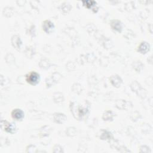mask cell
<instances>
[{"label":"cell","instance_id":"8fae6325","mask_svg":"<svg viewBox=\"0 0 153 153\" xmlns=\"http://www.w3.org/2000/svg\"><path fill=\"white\" fill-rule=\"evenodd\" d=\"M130 87L132 91L136 93L138 95V96H141L143 93V91H142L143 89L142 87V85L137 81H133L130 84Z\"/></svg>","mask_w":153,"mask_h":153},{"label":"cell","instance_id":"30bf717a","mask_svg":"<svg viewBox=\"0 0 153 153\" xmlns=\"http://www.w3.org/2000/svg\"><path fill=\"white\" fill-rule=\"evenodd\" d=\"M150 44L146 41H142L137 48V51L142 54H146L150 50Z\"/></svg>","mask_w":153,"mask_h":153},{"label":"cell","instance_id":"d6986e66","mask_svg":"<svg viewBox=\"0 0 153 153\" xmlns=\"http://www.w3.org/2000/svg\"><path fill=\"white\" fill-rule=\"evenodd\" d=\"M59 9L62 11V12L64 14L68 13L72 9V6L68 2H63L61 4L59 7Z\"/></svg>","mask_w":153,"mask_h":153},{"label":"cell","instance_id":"7a4b0ae2","mask_svg":"<svg viewBox=\"0 0 153 153\" xmlns=\"http://www.w3.org/2000/svg\"><path fill=\"white\" fill-rule=\"evenodd\" d=\"M40 75L35 71H30L26 74L25 80L26 82L31 85H36L40 81Z\"/></svg>","mask_w":153,"mask_h":153},{"label":"cell","instance_id":"d4e9b609","mask_svg":"<svg viewBox=\"0 0 153 153\" xmlns=\"http://www.w3.org/2000/svg\"><path fill=\"white\" fill-rule=\"evenodd\" d=\"M38 151L36 150V147L33 145H29L26 148V152H37Z\"/></svg>","mask_w":153,"mask_h":153},{"label":"cell","instance_id":"e0dca14e","mask_svg":"<svg viewBox=\"0 0 153 153\" xmlns=\"http://www.w3.org/2000/svg\"><path fill=\"white\" fill-rule=\"evenodd\" d=\"M53 99L56 103H60L63 102L64 100V96L63 93L60 92H56L53 94Z\"/></svg>","mask_w":153,"mask_h":153},{"label":"cell","instance_id":"8992f818","mask_svg":"<svg viewBox=\"0 0 153 153\" xmlns=\"http://www.w3.org/2000/svg\"><path fill=\"white\" fill-rule=\"evenodd\" d=\"M11 117L15 121H21L25 117V112L20 108H15L11 112Z\"/></svg>","mask_w":153,"mask_h":153},{"label":"cell","instance_id":"7c38bea8","mask_svg":"<svg viewBox=\"0 0 153 153\" xmlns=\"http://www.w3.org/2000/svg\"><path fill=\"white\" fill-rule=\"evenodd\" d=\"M110 26L111 29L118 33H121L123 30V23L119 20L115 19L111 21Z\"/></svg>","mask_w":153,"mask_h":153},{"label":"cell","instance_id":"ac0fdd59","mask_svg":"<svg viewBox=\"0 0 153 153\" xmlns=\"http://www.w3.org/2000/svg\"><path fill=\"white\" fill-rule=\"evenodd\" d=\"M131 66L133 69L137 72H140L143 68V64L140 60H136L133 62Z\"/></svg>","mask_w":153,"mask_h":153},{"label":"cell","instance_id":"f1b7e54d","mask_svg":"<svg viewBox=\"0 0 153 153\" xmlns=\"http://www.w3.org/2000/svg\"><path fill=\"white\" fill-rule=\"evenodd\" d=\"M29 35L32 36H35V25H32L29 29Z\"/></svg>","mask_w":153,"mask_h":153},{"label":"cell","instance_id":"4fadbf2b","mask_svg":"<svg viewBox=\"0 0 153 153\" xmlns=\"http://www.w3.org/2000/svg\"><path fill=\"white\" fill-rule=\"evenodd\" d=\"M99 138L101 140H111L113 138V135L111 131H109L107 130H102L100 131Z\"/></svg>","mask_w":153,"mask_h":153},{"label":"cell","instance_id":"cb8c5ba5","mask_svg":"<svg viewBox=\"0 0 153 153\" xmlns=\"http://www.w3.org/2000/svg\"><path fill=\"white\" fill-rule=\"evenodd\" d=\"M76 128L75 127H69L66 131V135L70 137H72L76 135Z\"/></svg>","mask_w":153,"mask_h":153},{"label":"cell","instance_id":"484cf974","mask_svg":"<svg viewBox=\"0 0 153 153\" xmlns=\"http://www.w3.org/2000/svg\"><path fill=\"white\" fill-rule=\"evenodd\" d=\"M10 7H6L3 10V14H4V16H5L6 17H10L11 16L13 15V11L12 10H10Z\"/></svg>","mask_w":153,"mask_h":153},{"label":"cell","instance_id":"ba28073f","mask_svg":"<svg viewBox=\"0 0 153 153\" xmlns=\"http://www.w3.org/2000/svg\"><path fill=\"white\" fill-rule=\"evenodd\" d=\"M109 79L112 85L115 88H119L123 83L122 78L117 74L111 75Z\"/></svg>","mask_w":153,"mask_h":153},{"label":"cell","instance_id":"ffe728a7","mask_svg":"<svg viewBox=\"0 0 153 153\" xmlns=\"http://www.w3.org/2000/svg\"><path fill=\"white\" fill-rule=\"evenodd\" d=\"M127 102L126 101V100L124 99H120V100H117L116 102L115 106L118 109H125L126 106H127Z\"/></svg>","mask_w":153,"mask_h":153},{"label":"cell","instance_id":"3957f363","mask_svg":"<svg viewBox=\"0 0 153 153\" xmlns=\"http://www.w3.org/2000/svg\"><path fill=\"white\" fill-rule=\"evenodd\" d=\"M1 127L5 132L14 134L17 131V127L15 123H11L6 120H3L1 121Z\"/></svg>","mask_w":153,"mask_h":153},{"label":"cell","instance_id":"83f0119b","mask_svg":"<svg viewBox=\"0 0 153 153\" xmlns=\"http://www.w3.org/2000/svg\"><path fill=\"white\" fill-rule=\"evenodd\" d=\"M140 152L148 153V152H151V149H150L149 146H148L146 145H142L140 147Z\"/></svg>","mask_w":153,"mask_h":153},{"label":"cell","instance_id":"6da1fadb","mask_svg":"<svg viewBox=\"0 0 153 153\" xmlns=\"http://www.w3.org/2000/svg\"><path fill=\"white\" fill-rule=\"evenodd\" d=\"M69 108L74 117L78 120H82L88 114L90 105L85 103L84 105H78L75 102H71Z\"/></svg>","mask_w":153,"mask_h":153},{"label":"cell","instance_id":"5bb4252c","mask_svg":"<svg viewBox=\"0 0 153 153\" xmlns=\"http://www.w3.org/2000/svg\"><path fill=\"white\" fill-rule=\"evenodd\" d=\"M115 114L111 110L105 111L102 114V120L105 121H113Z\"/></svg>","mask_w":153,"mask_h":153},{"label":"cell","instance_id":"7402d4cb","mask_svg":"<svg viewBox=\"0 0 153 153\" xmlns=\"http://www.w3.org/2000/svg\"><path fill=\"white\" fill-rule=\"evenodd\" d=\"M25 54L28 58H31L35 54V49L32 46H28L25 49Z\"/></svg>","mask_w":153,"mask_h":153},{"label":"cell","instance_id":"5b68a950","mask_svg":"<svg viewBox=\"0 0 153 153\" xmlns=\"http://www.w3.org/2000/svg\"><path fill=\"white\" fill-rule=\"evenodd\" d=\"M41 27L42 30L47 34L51 33L55 28L54 23L50 20H45L42 22Z\"/></svg>","mask_w":153,"mask_h":153},{"label":"cell","instance_id":"603a6c76","mask_svg":"<svg viewBox=\"0 0 153 153\" xmlns=\"http://www.w3.org/2000/svg\"><path fill=\"white\" fill-rule=\"evenodd\" d=\"M72 91L76 94H79L82 91V88L81 85L79 84H76V83L73 84L72 87Z\"/></svg>","mask_w":153,"mask_h":153},{"label":"cell","instance_id":"9a60e30c","mask_svg":"<svg viewBox=\"0 0 153 153\" xmlns=\"http://www.w3.org/2000/svg\"><path fill=\"white\" fill-rule=\"evenodd\" d=\"M51 130V128L48 126L45 125L39 129V135L40 137H44L48 136L50 134Z\"/></svg>","mask_w":153,"mask_h":153},{"label":"cell","instance_id":"44dd1931","mask_svg":"<svg viewBox=\"0 0 153 153\" xmlns=\"http://www.w3.org/2000/svg\"><path fill=\"white\" fill-rule=\"evenodd\" d=\"M39 66L40 68H41V69H47L50 66V63L49 60L47 59L44 58V59H42L40 60L39 63Z\"/></svg>","mask_w":153,"mask_h":153},{"label":"cell","instance_id":"2e32d148","mask_svg":"<svg viewBox=\"0 0 153 153\" xmlns=\"http://www.w3.org/2000/svg\"><path fill=\"white\" fill-rule=\"evenodd\" d=\"M82 3L83 4V6L88 9H91L93 11H94V10L95 9L97 11L98 10V8L96 7V2L94 1H82Z\"/></svg>","mask_w":153,"mask_h":153},{"label":"cell","instance_id":"277c9868","mask_svg":"<svg viewBox=\"0 0 153 153\" xmlns=\"http://www.w3.org/2000/svg\"><path fill=\"white\" fill-rule=\"evenodd\" d=\"M62 75L57 72L53 73L50 77L45 79V85L47 87L49 88L53 86L54 84L57 83L62 78Z\"/></svg>","mask_w":153,"mask_h":153},{"label":"cell","instance_id":"9c48e42d","mask_svg":"<svg viewBox=\"0 0 153 153\" xmlns=\"http://www.w3.org/2000/svg\"><path fill=\"white\" fill-rule=\"evenodd\" d=\"M53 121L54 123L59 124H63L66 120H67V117L66 115L62 112H55L53 114Z\"/></svg>","mask_w":153,"mask_h":153},{"label":"cell","instance_id":"52a82bcc","mask_svg":"<svg viewBox=\"0 0 153 153\" xmlns=\"http://www.w3.org/2000/svg\"><path fill=\"white\" fill-rule=\"evenodd\" d=\"M11 44L14 48L17 51H20L22 45V41L20 36L18 35H13L11 38Z\"/></svg>","mask_w":153,"mask_h":153},{"label":"cell","instance_id":"4316f807","mask_svg":"<svg viewBox=\"0 0 153 153\" xmlns=\"http://www.w3.org/2000/svg\"><path fill=\"white\" fill-rule=\"evenodd\" d=\"M53 152H55V153H62V152H63V148L60 145H58V144H56L53 147Z\"/></svg>","mask_w":153,"mask_h":153}]
</instances>
